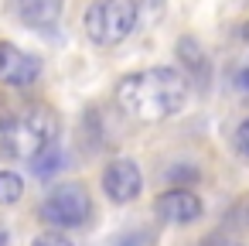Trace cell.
Wrapping results in <instances>:
<instances>
[{
  "mask_svg": "<svg viewBox=\"0 0 249 246\" xmlns=\"http://www.w3.org/2000/svg\"><path fill=\"white\" fill-rule=\"evenodd\" d=\"M188 99V82L178 69H143L133 76H123L116 82V103L126 116L140 123H160L174 113H181Z\"/></svg>",
  "mask_w": 249,
  "mask_h": 246,
  "instance_id": "obj_1",
  "label": "cell"
},
{
  "mask_svg": "<svg viewBox=\"0 0 249 246\" xmlns=\"http://www.w3.org/2000/svg\"><path fill=\"white\" fill-rule=\"evenodd\" d=\"M52 144H58V116L45 103L28 106L18 116H7V123L0 127V151L18 161H31Z\"/></svg>",
  "mask_w": 249,
  "mask_h": 246,
  "instance_id": "obj_2",
  "label": "cell"
},
{
  "mask_svg": "<svg viewBox=\"0 0 249 246\" xmlns=\"http://www.w3.org/2000/svg\"><path fill=\"white\" fill-rule=\"evenodd\" d=\"M137 28V0H92L86 11V35L92 45L113 48Z\"/></svg>",
  "mask_w": 249,
  "mask_h": 246,
  "instance_id": "obj_3",
  "label": "cell"
},
{
  "mask_svg": "<svg viewBox=\"0 0 249 246\" xmlns=\"http://www.w3.org/2000/svg\"><path fill=\"white\" fill-rule=\"evenodd\" d=\"M89 215H92V202H89V191L79 181L52 188L41 202V219L55 229H79V226L89 222Z\"/></svg>",
  "mask_w": 249,
  "mask_h": 246,
  "instance_id": "obj_4",
  "label": "cell"
},
{
  "mask_svg": "<svg viewBox=\"0 0 249 246\" xmlns=\"http://www.w3.org/2000/svg\"><path fill=\"white\" fill-rule=\"evenodd\" d=\"M38 76H41V58L38 55H28L11 41H0V86L24 89V86L38 82Z\"/></svg>",
  "mask_w": 249,
  "mask_h": 246,
  "instance_id": "obj_5",
  "label": "cell"
},
{
  "mask_svg": "<svg viewBox=\"0 0 249 246\" xmlns=\"http://www.w3.org/2000/svg\"><path fill=\"white\" fill-rule=\"evenodd\" d=\"M103 191L116 202V205H126L140 195V168L130 161V157H116L106 164L103 171Z\"/></svg>",
  "mask_w": 249,
  "mask_h": 246,
  "instance_id": "obj_6",
  "label": "cell"
},
{
  "mask_svg": "<svg viewBox=\"0 0 249 246\" xmlns=\"http://www.w3.org/2000/svg\"><path fill=\"white\" fill-rule=\"evenodd\" d=\"M154 212L164 219V222H178V226H188L201 215V198L188 188H171L164 191L157 202H154Z\"/></svg>",
  "mask_w": 249,
  "mask_h": 246,
  "instance_id": "obj_7",
  "label": "cell"
},
{
  "mask_svg": "<svg viewBox=\"0 0 249 246\" xmlns=\"http://www.w3.org/2000/svg\"><path fill=\"white\" fill-rule=\"evenodd\" d=\"M14 7H18V18H21L28 28L48 31V28L58 24L65 0H14Z\"/></svg>",
  "mask_w": 249,
  "mask_h": 246,
  "instance_id": "obj_8",
  "label": "cell"
},
{
  "mask_svg": "<svg viewBox=\"0 0 249 246\" xmlns=\"http://www.w3.org/2000/svg\"><path fill=\"white\" fill-rule=\"evenodd\" d=\"M58 168H62V151H58V144H52V147H45L41 154L31 157V174H35V178H48V174H55Z\"/></svg>",
  "mask_w": 249,
  "mask_h": 246,
  "instance_id": "obj_9",
  "label": "cell"
},
{
  "mask_svg": "<svg viewBox=\"0 0 249 246\" xmlns=\"http://www.w3.org/2000/svg\"><path fill=\"white\" fill-rule=\"evenodd\" d=\"M24 195V181L18 171H0V205H14Z\"/></svg>",
  "mask_w": 249,
  "mask_h": 246,
  "instance_id": "obj_10",
  "label": "cell"
},
{
  "mask_svg": "<svg viewBox=\"0 0 249 246\" xmlns=\"http://www.w3.org/2000/svg\"><path fill=\"white\" fill-rule=\"evenodd\" d=\"M178 52H181V58H184V62H188V65L195 69V72H198V69L205 72V55H201V48H198V45H195L191 38H184V41L178 45Z\"/></svg>",
  "mask_w": 249,
  "mask_h": 246,
  "instance_id": "obj_11",
  "label": "cell"
},
{
  "mask_svg": "<svg viewBox=\"0 0 249 246\" xmlns=\"http://www.w3.org/2000/svg\"><path fill=\"white\" fill-rule=\"evenodd\" d=\"M235 151H239L242 157H249V120H242L239 130H235Z\"/></svg>",
  "mask_w": 249,
  "mask_h": 246,
  "instance_id": "obj_12",
  "label": "cell"
},
{
  "mask_svg": "<svg viewBox=\"0 0 249 246\" xmlns=\"http://www.w3.org/2000/svg\"><path fill=\"white\" fill-rule=\"evenodd\" d=\"M235 89L249 96V58H246V62H242L239 69H235Z\"/></svg>",
  "mask_w": 249,
  "mask_h": 246,
  "instance_id": "obj_13",
  "label": "cell"
},
{
  "mask_svg": "<svg viewBox=\"0 0 249 246\" xmlns=\"http://www.w3.org/2000/svg\"><path fill=\"white\" fill-rule=\"evenodd\" d=\"M35 246H72L62 232H45V236H38L35 239Z\"/></svg>",
  "mask_w": 249,
  "mask_h": 246,
  "instance_id": "obj_14",
  "label": "cell"
},
{
  "mask_svg": "<svg viewBox=\"0 0 249 246\" xmlns=\"http://www.w3.org/2000/svg\"><path fill=\"white\" fill-rule=\"evenodd\" d=\"M195 246H242V243L225 239V236H208V239H201V243H195Z\"/></svg>",
  "mask_w": 249,
  "mask_h": 246,
  "instance_id": "obj_15",
  "label": "cell"
},
{
  "mask_svg": "<svg viewBox=\"0 0 249 246\" xmlns=\"http://www.w3.org/2000/svg\"><path fill=\"white\" fill-rule=\"evenodd\" d=\"M7 123V103H4V96H0V127Z\"/></svg>",
  "mask_w": 249,
  "mask_h": 246,
  "instance_id": "obj_16",
  "label": "cell"
},
{
  "mask_svg": "<svg viewBox=\"0 0 249 246\" xmlns=\"http://www.w3.org/2000/svg\"><path fill=\"white\" fill-rule=\"evenodd\" d=\"M0 246H11V239H7V229H0Z\"/></svg>",
  "mask_w": 249,
  "mask_h": 246,
  "instance_id": "obj_17",
  "label": "cell"
},
{
  "mask_svg": "<svg viewBox=\"0 0 249 246\" xmlns=\"http://www.w3.org/2000/svg\"><path fill=\"white\" fill-rule=\"evenodd\" d=\"M242 35H246V41H249V24H246V31H242Z\"/></svg>",
  "mask_w": 249,
  "mask_h": 246,
  "instance_id": "obj_18",
  "label": "cell"
}]
</instances>
